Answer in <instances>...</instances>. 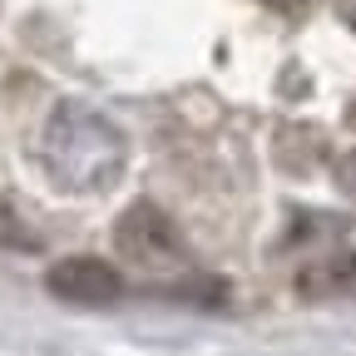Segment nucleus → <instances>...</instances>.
Wrapping results in <instances>:
<instances>
[{"label":"nucleus","mask_w":356,"mask_h":356,"mask_svg":"<svg viewBox=\"0 0 356 356\" xmlns=\"http://www.w3.org/2000/svg\"><path fill=\"white\" fill-rule=\"evenodd\" d=\"M337 188H341V193H346V198L356 203V149L337 159Z\"/></svg>","instance_id":"6"},{"label":"nucleus","mask_w":356,"mask_h":356,"mask_svg":"<svg viewBox=\"0 0 356 356\" xmlns=\"http://www.w3.org/2000/svg\"><path fill=\"white\" fill-rule=\"evenodd\" d=\"M44 282H50V292L60 302H74V307H109L124 292V277L104 257H65V262L50 267Z\"/></svg>","instance_id":"3"},{"label":"nucleus","mask_w":356,"mask_h":356,"mask_svg":"<svg viewBox=\"0 0 356 356\" xmlns=\"http://www.w3.org/2000/svg\"><path fill=\"white\" fill-rule=\"evenodd\" d=\"M114 248L119 257H129L134 267H149V273H163V267H178L188 257L184 233L173 228V218L154 203H134L119 222H114Z\"/></svg>","instance_id":"2"},{"label":"nucleus","mask_w":356,"mask_h":356,"mask_svg":"<svg viewBox=\"0 0 356 356\" xmlns=\"http://www.w3.org/2000/svg\"><path fill=\"white\" fill-rule=\"evenodd\" d=\"M297 292H302V297H356V252H346V257H322V262L302 267Z\"/></svg>","instance_id":"4"},{"label":"nucleus","mask_w":356,"mask_h":356,"mask_svg":"<svg viewBox=\"0 0 356 356\" xmlns=\"http://www.w3.org/2000/svg\"><path fill=\"white\" fill-rule=\"evenodd\" d=\"M0 248H10V252H35L40 248V233L30 228V222L0 198Z\"/></svg>","instance_id":"5"},{"label":"nucleus","mask_w":356,"mask_h":356,"mask_svg":"<svg viewBox=\"0 0 356 356\" xmlns=\"http://www.w3.org/2000/svg\"><path fill=\"white\" fill-rule=\"evenodd\" d=\"M40 168L60 193H104L124 178L129 139L124 129L89 109V104H55L40 129Z\"/></svg>","instance_id":"1"}]
</instances>
